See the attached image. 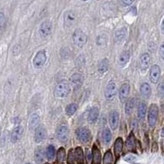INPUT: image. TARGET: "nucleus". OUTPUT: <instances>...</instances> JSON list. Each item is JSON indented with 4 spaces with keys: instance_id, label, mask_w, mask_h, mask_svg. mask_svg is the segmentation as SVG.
Here are the masks:
<instances>
[{
    "instance_id": "nucleus-10",
    "label": "nucleus",
    "mask_w": 164,
    "mask_h": 164,
    "mask_svg": "<svg viewBox=\"0 0 164 164\" xmlns=\"http://www.w3.org/2000/svg\"><path fill=\"white\" fill-rule=\"evenodd\" d=\"M47 135V131L45 128V127L43 126H40L35 129V141L37 144H40L41 142H43L46 138Z\"/></svg>"
},
{
    "instance_id": "nucleus-44",
    "label": "nucleus",
    "mask_w": 164,
    "mask_h": 164,
    "mask_svg": "<svg viewBox=\"0 0 164 164\" xmlns=\"http://www.w3.org/2000/svg\"><path fill=\"white\" fill-rule=\"evenodd\" d=\"M83 1H88V0H83Z\"/></svg>"
},
{
    "instance_id": "nucleus-9",
    "label": "nucleus",
    "mask_w": 164,
    "mask_h": 164,
    "mask_svg": "<svg viewBox=\"0 0 164 164\" xmlns=\"http://www.w3.org/2000/svg\"><path fill=\"white\" fill-rule=\"evenodd\" d=\"M77 20L76 13L74 11H68L65 13L64 24L66 27H72Z\"/></svg>"
},
{
    "instance_id": "nucleus-20",
    "label": "nucleus",
    "mask_w": 164,
    "mask_h": 164,
    "mask_svg": "<svg viewBox=\"0 0 164 164\" xmlns=\"http://www.w3.org/2000/svg\"><path fill=\"white\" fill-rule=\"evenodd\" d=\"M122 148H123V141L122 138H117L114 144V154L116 158H118L122 154Z\"/></svg>"
},
{
    "instance_id": "nucleus-38",
    "label": "nucleus",
    "mask_w": 164,
    "mask_h": 164,
    "mask_svg": "<svg viewBox=\"0 0 164 164\" xmlns=\"http://www.w3.org/2000/svg\"><path fill=\"white\" fill-rule=\"evenodd\" d=\"M135 0H121V3L123 6H131L132 3H134Z\"/></svg>"
},
{
    "instance_id": "nucleus-24",
    "label": "nucleus",
    "mask_w": 164,
    "mask_h": 164,
    "mask_svg": "<svg viewBox=\"0 0 164 164\" xmlns=\"http://www.w3.org/2000/svg\"><path fill=\"white\" fill-rule=\"evenodd\" d=\"M108 67H109L108 60H107V58L103 59L102 61L99 63V66H98V72H99V73H100V74H103V73H105V72L108 70Z\"/></svg>"
},
{
    "instance_id": "nucleus-37",
    "label": "nucleus",
    "mask_w": 164,
    "mask_h": 164,
    "mask_svg": "<svg viewBox=\"0 0 164 164\" xmlns=\"http://www.w3.org/2000/svg\"><path fill=\"white\" fill-rule=\"evenodd\" d=\"M124 159L125 161L128 162H133L136 159V156L134 154H127V156H125Z\"/></svg>"
},
{
    "instance_id": "nucleus-1",
    "label": "nucleus",
    "mask_w": 164,
    "mask_h": 164,
    "mask_svg": "<svg viewBox=\"0 0 164 164\" xmlns=\"http://www.w3.org/2000/svg\"><path fill=\"white\" fill-rule=\"evenodd\" d=\"M71 87L70 85L65 80L58 82L54 89V95L59 99H64L70 94Z\"/></svg>"
},
{
    "instance_id": "nucleus-23",
    "label": "nucleus",
    "mask_w": 164,
    "mask_h": 164,
    "mask_svg": "<svg viewBox=\"0 0 164 164\" xmlns=\"http://www.w3.org/2000/svg\"><path fill=\"white\" fill-rule=\"evenodd\" d=\"M101 162V153L96 145L93 146V164H100Z\"/></svg>"
},
{
    "instance_id": "nucleus-26",
    "label": "nucleus",
    "mask_w": 164,
    "mask_h": 164,
    "mask_svg": "<svg viewBox=\"0 0 164 164\" xmlns=\"http://www.w3.org/2000/svg\"><path fill=\"white\" fill-rule=\"evenodd\" d=\"M147 112V105L145 102H141L138 107V117L139 120L144 119Z\"/></svg>"
},
{
    "instance_id": "nucleus-28",
    "label": "nucleus",
    "mask_w": 164,
    "mask_h": 164,
    "mask_svg": "<svg viewBox=\"0 0 164 164\" xmlns=\"http://www.w3.org/2000/svg\"><path fill=\"white\" fill-rule=\"evenodd\" d=\"M75 158L76 159V162L78 164L84 163V156H83V151L81 148L77 147L75 150Z\"/></svg>"
},
{
    "instance_id": "nucleus-18",
    "label": "nucleus",
    "mask_w": 164,
    "mask_h": 164,
    "mask_svg": "<svg viewBox=\"0 0 164 164\" xmlns=\"http://www.w3.org/2000/svg\"><path fill=\"white\" fill-rule=\"evenodd\" d=\"M140 94H141L142 97L144 99H149L151 96L152 94V90L150 85L148 83H143L140 86Z\"/></svg>"
},
{
    "instance_id": "nucleus-19",
    "label": "nucleus",
    "mask_w": 164,
    "mask_h": 164,
    "mask_svg": "<svg viewBox=\"0 0 164 164\" xmlns=\"http://www.w3.org/2000/svg\"><path fill=\"white\" fill-rule=\"evenodd\" d=\"M126 36H127V28H121L117 30V32L115 34V41L117 44H122L126 39Z\"/></svg>"
},
{
    "instance_id": "nucleus-27",
    "label": "nucleus",
    "mask_w": 164,
    "mask_h": 164,
    "mask_svg": "<svg viewBox=\"0 0 164 164\" xmlns=\"http://www.w3.org/2000/svg\"><path fill=\"white\" fill-rule=\"evenodd\" d=\"M102 139L103 143L106 144H108L112 139V133L110 131L108 128H104L102 133Z\"/></svg>"
},
{
    "instance_id": "nucleus-11",
    "label": "nucleus",
    "mask_w": 164,
    "mask_h": 164,
    "mask_svg": "<svg viewBox=\"0 0 164 164\" xmlns=\"http://www.w3.org/2000/svg\"><path fill=\"white\" fill-rule=\"evenodd\" d=\"M69 137V129L66 126H61L57 130V138L61 142L67 141Z\"/></svg>"
},
{
    "instance_id": "nucleus-17",
    "label": "nucleus",
    "mask_w": 164,
    "mask_h": 164,
    "mask_svg": "<svg viewBox=\"0 0 164 164\" xmlns=\"http://www.w3.org/2000/svg\"><path fill=\"white\" fill-rule=\"evenodd\" d=\"M130 57H131V54H130L129 51H126V52L122 53V54L119 56V57H118V60H117L118 66L120 67H126L127 63H128V62H129Z\"/></svg>"
},
{
    "instance_id": "nucleus-41",
    "label": "nucleus",
    "mask_w": 164,
    "mask_h": 164,
    "mask_svg": "<svg viewBox=\"0 0 164 164\" xmlns=\"http://www.w3.org/2000/svg\"><path fill=\"white\" fill-rule=\"evenodd\" d=\"M86 156H87V158L89 161H90V159H91V158H92V156H91V153L90 152V150H86Z\"/></svg>"
},
{
    "instance_id": "nucleus-32",
    "label": "nucleus",
    "mask_w": 164,
    "mask_h": 164,
    "mask_svg": "<svg viewBox=\"0 0 164 164\" xmlns=\"http://www.w3.org/2000/svg\"><path fill=\"white\" fill-rule=\"evenodd\" d=\"M65 155H66V152L63 148H60L58 149L57 154V164H63L65 159Z\"/></svg>"
},
{
    "instance_id": "nucleus-13",
    "label": "nucleus",
    "mask_w": 164,
    "mask_h": 164,
    "mask_svg": "<svg viewBox=\"0 0 164 164\" xmlns=\"http://www.w3.org/2000/svg\"><path fill=\"white\" fill-rule=\"evenodd\" d=\"M70 83L72 87L74 88L75 90H78L80 86H81L82 83H83V76L80 73H75L72 75L71 79H70Z\"/></svg>"
},
{
    "instance_id": "nucleus-4",
    "label": "nucleus",
    "mask_w": 164,
    "mask_h": 164,
    "mask_svg": "<svg viewBox=\"0 0 164 164\" xmlns=\"http://www.w3.org/2000/svg\"><path fill=\"white\" fill-rule=\"evenodd\" d=\"M47 60V55L45 50H41L36 53L33 59V65L36 69H40L45 66Z\"/></svg>"
},
{
    "instance_id": "nucleus-39",
    "label": "nucleus",
    "mask_w": 164,
    "mask_h": 164,
    "mask_svg": "<svg viewBox=\"0 0 164 164\" xmlns=\"http://www.w3.org/2000/svg\"><path fill=\"white\" fill-rule=\"evenodd\" d=\"M159 53H160V56L162 59H164V43H162L161 45H160V48H159Z\"/></svg>"
},
{
    "instance_id": "nucleus-36",
    "label": "nucleus",
    "mask_w": 164,
    "mask_h": 164,
    "mask_svg": "<svg viewBox=\"0 0 164 164\" xmlns=\"http://www.w3.org/2000/svg\"><path fill=\"white\" fill-rule=\"evenodd\" d=\"M6 24V18L4 13L0 12V30H2Z\"/></svg>"
},
{
    "instance_id": "nucleus-12",
    "label": "nucleus",
    "mask_w": 164,
    "mask_h": 164,
    "mask_svg": "<svg viewBox=\"0 0 164 164\" xmlns=\"http://www.w3.org/2000/svg\"><path fill=\"white\" fill-rule=\"evenodd\" d=\"M130 95V85L128 83H124L121 85L119 90V100L123 103L127 101Z\"/></svg>"
},
{
    "instance_id": "nucleus-29",
    "label": "nucleus",
    "mask_w": 164,
    "mask_h": 164,
    "mask_svg": "<svg viewBox=\"0 0 164 164\" xmlns=\"http://www.w3.org/2000/svg\"><path fill=\"white\" fill-rule=\"evenodd\" d=\"M127 149H129V150H133V149H135V139L133 133H131L129 137L127 138Z\"/></svg>"
},
{
    "instance_id": "nucleus-25",
    "label": "nucleus",
    "mask_w": 164,
    "mask_h": 164,
    "mask_svg": "<svg viewBox=\"0 0 164 164\" xmlns=\"http://www.w3.org/2000/svg\"><path fill=\"white\" fill-rule=\"evenodd\" d=\"M135 100L133 99V98L130 99L127 102V103H126V106H125V112H126V114H131L135 108Z\"/></svg>"
},
{
    "instance_id": "nucleus-3",
    "label": "nucleus",
    "mask_w": 164,
    "mask_h": 164,
    "mask_svg": "<svg viewBox=\"0 0 164 164\" xmlns=\"http://www.w3.org/2000/svg\"><path fill=\"white\" fill-rule=\"evenodd\" d=\"M158 107L156 104L153 103L150 105L149 113H148V123H149V127H155L157 120H158Z\"/></svg>"
},
{
    "instance_id": "nucleus-8",
    "label": "nucleus",
    "mask_w": 164,
    "mask_h": 164,
    "mask_svg": "<svg viewBox=\"0 0 164 164\" xmlns=\"http://www.w3.org/2000/svg\"><path fill=\"white\" fill-rule=\"evenodd\" d=\"M160 76H161V69L159 67L158 65H153L152 67L150 68V72H149V80L152 83L156 84L158 83L160 79Z\"/></svg>"
},
{
    "instance_id": "nucleus-2",
    "label": "nucleus",
    "mask_w": 164,
    "mask_h": 164,
    "mask_svg": "<svg viewBox=\"0 0 164 164\" xmlns=\"http://www.w3.org/2000/svg\"><path fill=\"white\" fill-rule=\"evenodd\" d=\"M72 41L77 47L82 48L86 44L87 41V36L81 30L77 29L72 34Z\"/></svg>"
},
{
    "instance_id": "nucleus-42",
    "label": "nucleus",
    "mask_w": 164,
    "mask_h": 164,
    "mask_svg": "<svg viewBox=\"0 0 164 164\" xmlns=\"http://www.w3.org/2000/svg\"><path fill=\"white\" fill-rule=\"evenodd\" d=\"M161 30H162V32L164 33V18H163V20H162V24H161Z\"/></svg>"
},
{
    "instance_id": "nucleus-22",
    "label": "nucleus",
    "mask_w": 164,
    "mask_h": 164,
    "mask_svg": "<svg viewBox=\"0 0 164 164\" xmlns=\"http://www.w3.org/2000/svg\"><path fill=\"white\" fill-rule=\"evenodd\" d=\"M100 114V111L97 107H94L90 111L89 116H88V121L90 123H95L97 121L98 117Z\"/></svg>"
},
{
    "instance_id": "nucleus-16",
    "label": "nucleus",
    "mask_w": 164,
    "mask_h": 164,
    "mask_svg": "<svg viewBox=\"0 0 164 164\" xmlns=\"http://www.w3.org/2000/svg\"><path fill=\"white\" fill-rule=\"evenodd\" d=\"M23 131H24V129H23V127L21 126L16 127L12 131V133H11V141L13 143L18 142L22 136Z\"/></svg>"
},
{
    "instance_id": "nucleus-5",
    "label": "nucleus",
    "mask_w": 164,
    "mask_h": 164,
    "mask_svg": "<svg viewBox=\"0 0 164 164\" xmlns=\"http://www.w3.org/2000/svg\"><path fill=\"white\" fill-rule=\"evenodd\" d=\"M76 136L83 143H89L91 139V133L86 127H80L76 131Z\"/></svg>"
},
{
    "instance_id": "nucleus-15",
    "label": "nucleus",
    "mask_w": 164,
    "mask_h": 164,
    "mask_svg": "<svg viewBox=\"0 0 164 164\" xmlns=\"http://www.w3.org/2000/svg\"><path fill=\"white\" fill-rule=\"evenodd\" d=\"M108 122H109L110 127L113 131L117 130V128L118 127V124H119V112L117 111H113L111 112L109 115Z\"/></svg>"
},
{
    "instance_id": "nucleus-21",
    "label": "nucleus",
    "mask_w": 164,
    "mask_h": 164,
    "mask_svg": "<svg viewBox=\"0 0 164 164\" xmlns=\"http://www.w3.org/2000/svg\"><path fill=\"white\" fill-rule=\"evenodd\" d=\"M40 117L39 115L36 114V113H34L30 116V120H29V127L30 129L31 130H35L39 126V123H40Z\"/></svg>"
},
{
    "instance_id": "nucleus-43",
    "label": "nucleus",
    "mask_w": 164,
    "mask_h": 164,
    "mask_svg": "<svg viewBox=\"0 0 164 164\" xmlns=\"http://www.w3.org/2000/svg\"><path fill=\"white\" fill-rule=\"evenodd\" d=\"M161 135L162 137H164V127L162 128V132H161Z\"/></svg>"
},
{
    "instance_id": "nucleus-34",
    "label": "nucleus",
    "mask_w": 164,
    "mask_h": 164,
    "mask_svg": "<svg viewBox=\"0 0 164 164\" xmlns=\"http://www.w3.org/2000/svg\"><path fill=\"white\" fill-rule=\"evenodd\" d=\"M113 158H112V152L108 150L105 153L103 157V164H112Z\"/></svg>"
},
{
    "instance_id": "nucleus-14",
    "label": "nucleus",
    "mask_w": 164,
    "mask_h": 164,
    "mask_svg": "<svg viewBox=\"0 0 164 164\" xmlns=\"http://www.w3.org/2000/svg\"><path fill=\"white\" fill-rule=\"evenodd\" d=\"M151 63V57L148 53H143L139 57V67L142 71H145L149 68Z\"/></svg>"
},
{
    "instance_id": "nucleus-46",
    "label": "nucleus",
    "mask_w": 164,
    "mask_h": 164,
    "mask_svg": "<svg viewBox=\"0 0 164 164\" xmlns=\"http://www.w3.org/2000/svg\"><path fill=\"white\" fill-rule=\"evenodd\" d=\"M45 164H50V163H45Z\"/></svg>"
},
{
    "instance_id": "nucleus-30",
    "label": "nucleus",
    "mask_w": 164,
    "mask_h": 164,
    "mask_svg": "<svg viewBox=\"0 0 164 164\" xmlns=\"http://www.w3.org/2000/svg\"><path fill=\"white\" fill-rule=\"evenodd\" d=\"M44 160V152L43 149L38 148L35 152V161L37 164H41Z\"/></svg>"
},
{
    "instance_id": "nucleus-35",
    "label": "nucleus",
    "mask_w": 164,
    "mask_h": 164,
    "mask_svg": "<svg viewBox=\"0 0 164 164\" xmlns=\"http://www.w3.org/2000/svg\"><path fill=\"white\" fill-rule=\"evenodd\" d=\"M158 95L159 97H164V80H162L158 86Z\"/></svg>"
},
{
    "instance_id": "nucleus-6",
    "label": "nucleus",
    "mask_w": 164,
    "mask_h": 164,
    "mask_svg": "<svg viewBox=\"0 0 164 164\" xmlns=\"http://www.w3.org/2000/svg\"><path fill=\"white\" fill-rule=\"evenodd\" d=\"M53 25L51 21H45L41 23V25H40V29H39V33L40 35L42 38H46L48 36H49L52 33Z\"/></svg>"
},
{
    "instance_id": "nucleus-7",
    "label": "nucleus",
    "mask_w": 164,
    "mask_h": 164,
    "mask_svg": "<svg viewBox=\"0 0 164 164\" xmlns=\"http://www.w3.org/2000/svg\"><path fill=\"white\" fill-rule=\"evenodd\" d=\"M117 85L115 84L114 81L108 82L106 90H105L104 96L105 99L107 100H112L115 98L116 95H117Z\"/></svg>"
},
{
    "instance_id": "nucleus-40",
    "label": "nucleus",
    "mask_w": 164,
    "mask_h": 164,
    "mask_svg": "<svg viewBox=\"0 0 164 164\" xmlns=\"http://www.w3.org/2000/svg\"><path fill=\"white\" fill-rule=\"evenodd\" d=\"M68 163L72 164L74 163V155L72 156V150H71L69 153V158H68Z\"/></svg>"
},
{
    "instance_id": "nucleus-31",
    "label": "nucleus",
    "mask_w": 164,
    "mask_h": 164,
    "mask_svg": "<svg viewBox=\"0 0 164 164\" xmlns=\"http://www.w3.org/2000/svg\"><path fill=\"white\" fill-rule=\"evenodd\" d=\"M77 111V105L76 103H70L66 107V113L67 114V116H72L76 113V112Z\"/></svg>"
},
{
    "instance_id": "nucleus-45",
    "label": "nucleus",
    "mask_w": 164,
    "mask_h": 164,
    "mask_svg": "<svg viewBox=\"0 0 164 164\" xmlns=\"http://www.w3.org/2000/svg\"><path fill=\"white\" fill-rule=\"evenodd\" d=\"M25 164H31V163H25Z\"/></svg>"
},
{
    "instance_id": "nucleus-33",
    "label": "nucleus",
    "mask_w": 164,
    "mask_h": 164,
    "mask_svg": "<svg viewBox=\"0 0 164 164\" xmlns=\"http://www.w3.org/2000/svg\"><path fill=\"white\" fill-rule=\"evenodd\" d=\"M55 156V148L53 145H49L48 146L47 149H46V158L49 160H53Z\"/></svg>"
}]
</instances>
